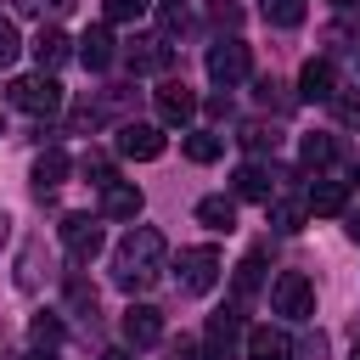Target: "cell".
<instances>
[{"label":"cell","mask_w":360,"mask_h":360,"mask_svg":"<svg viewBox=\"0 0 360 360\" xmlns=\"http://www.w3.org/2000/svg\"><path fill=\"white\" fill-rule=\"evenodd\" d=\"M332 112H338V124L360 129V90H338V96H332Z\"/></svg>","instance_id":"obj_28"},{"label":"cell","mask_w":360,"mask_h":360,"mask_svg":"<svg viewBox=\"0 0 360 360\" xmlns=\"http://www.w3.org/2000/svg\"><path fill=\"white\" fill-rule=\"evenodd\" d=\"M101 17L107 22H141L146 17V0H101Z\"/></svg>","instance_id":"obj_27"},{"label":"cell","mask_w":360,"mask_h":360,"mask_svg":"<svg viewBox=\"0 0 360 360\" xmlns=\"http://www.w3.org/2000/svg\"><path fill=\"white\" fill-rule=\"evenodd\" d=\"M304 202H309V214H343L349 208V180H315L304 191Z\"/></svg>","instance_id":"obj_18"},{"label":"cell","mask_w":360,"mask_h":360,"mask_svg":"<svg viewBox=\"0 0 360 360\" xmlns=\"http://www.w3.org/2000/svg\"><path fill=\"white\" fill-rule=\"evenodd\" d=\"M17 51H22V45H17V28L0 17V68H11V62H17Z\"/></svg>","instance_id":"obj_32"},{"label":"cell","mask_w":360,"mask_h":360,"mask_svg":"<svg viewBox=\"0 0 360 360\" xmlns=\"http://www.w3.org/2000/svg\"><path fill=\"white\" fill-rule=\"evenodd\" d=\"M28 343H34V349H56V343H62V321H56V315H34V321H28Z\"/></svg>","instance_id":"obj_26"},{"label":"cell","mask_w":360,"mask_h":360,"mask_svg":"<svg viewBox=\"0 0 360 360\" xmlns=\"http://www.w3.org/2000/svg\"><path fill=\"white\" fill-rule=\"evenodd\" d=\"M236 349H248V332H242V309H219L202 332V360H236Z\"/></svg>","instance_id":"obj_4"},{"label":"cell","mask_w":360,"mask_h":360,"mask_svg":"<svg viewBox=\"0 0 360 360\" xmlns=\"http://www.w3.org/2000/svg\"><path fill=\"white\" fill-rule=\"evenodd\" d=\"M298 96H304V101H332V96H338V73H332L326 56H309V62L298 68Z\"/></svg>","instance_id":"obj_12"},{"label":"cell","mask_w":360,"mask_h":360,"mask_svg":"<svg viewBox=\"0 0 360 360\" xmlns=\"http://www.w3.org/2000/svg\"><path fill=\"white\" fill-rule=\"evenodd\" d=\"M259 11H264V22H276V28H298V22H304V0H259Z\"/></svg>","instance_id":"obj_23"},{"label":"cell","mask_w":360,"mask_h":360,"mask_svg":"<svg viewBox=\"0 0 360 360\" xmlns=\"http://www.w3.org/2000/svg\"><path fill=\"white\" fill-rule=\"evenodd\" d=\"M62 248H68L73 264L96 259V253H101V225H96L90 214H68V219H62Z\"/></svg>","instance_id":"obj_7"},{"label":"cell","mask_w":360,"mask_h":360,"mask_svg":"<svg viewBox=\"0 0 360 360\" xmlns=\"http://www.w3.org/2000/svg\"><path fill=\"white\" fill-rule=\"evenodd\" d=\"M163 6H186V0H163Z\"/></svg>","instance_id":"obj_40"},{"label":"cell","mask_w":360,"mask_h":360,"mask_svg":"<svg viewBox=\"0 0 360 360\" xmlns=\"http://www.w3.org/2000/svg\"><path fill=\"white\" fill-rule=\"evenodd\" d=\"M28 360H56V354H51V349H34V354H28Z\"/></svg>","instance_id":"obj_38"},{"label":"cell","mask_w":360,"mask_h":360,"mask_svg":"<svg viewBox=\"0 0 360 360\" xmlns=\"http://www.w3.org/2000/svg\"><path fill=\"white\" fill-rule=\"evenodd\" d=\"M17 11H28V17H45V11H51V17H68L73 0H17Z\"/></svg>","instance_id":"obj_30"},{"label":"cell","mask_w":360,"mask_h":360,"mask_svg":"<svg viewBox=\"0 0 360 360\" xmlns=\"http://www.w3.org/2000/svg\"><path fill=\"white\" fill-rule=\"evenodd\" d=\"M101 360H135V354H129V349H107Z\"/></svg>","instance_id":"obj_37"},{"label":"cell","mask_w":360,"mask_h":360,"mask_svg":"<svg viewBox=\"0 0 360 360\" xmlns=\"http://www.w3.org/2000/svg\"><path fill=\"white\" fill-rule=\"evenodd\" d=\"M219 152H225V141H219L214 129H186V158H191V163H214Z\"/></svg>","instance_id":"obj_22"},{"label":"cell","mask_w":360,"mask_h":360,"mask_svg":"<svg viewBox=\"0 0 360 360\" xmlns=\"http://www.w3.org/2000/svg\"><path fill=\"white\" fill-rule=\"evenodd\" d=\"M219 270H225L219 248H186V253H180V292L202 298V292L219 281Z\"/></svg>","instance_id":"obj_5"},{"label":"cell","mask_w":360,"mask_h":360,"mask_svg":"<svg viewBox=\"0 0 360 360\" xmlns=\"http://www.w3.org/2000/svg\"><path fill=\"white\" fill-rule=\"evenodd\" d=\"M236 197L270 202V197H276V169H270V163H242V169H236Z\"/></svg>","instance_id":"obj_15"},{"label":"cell","mask_w":360,"mask_h":360,"mask_svg":"<svg viewBox=\"0 0 360 360\" xmlns=\"http://www.w3.org/2000/svg\"><path fill=\"white\" fill-rule=\"evenodd\" d=\"M248 68H253V56H248L242 39H219V45H208V79H214V84H242Z\"/></svg>","instance_id":"obj_6"},{"label":"cell","mask_w":360,"mask_h":360,"mask_svg":"<svg viewBox=\"0 0 360 360\" xmlns=\"http://www.w3.org/2000/svg\"><path fill=\"white\" fill-rule=\"evenodd\" d=\"M68 169H73V158L62 152V146H45L39 158H34V191L45 197V191H56L62 180H68Z\"/></svg>","instance_id":"obj_14"},{"label":"cell","mask_w":360,"mask_h":360,"mask_svg":"<svg viewBox=\"0 0 360 360\" xmlns=\"http://www.w3.org/2000/svg\"><path fill=\"white\" fill-rule=\"evenodd\" d=\"M73 56H79L90 73H101V68H112L118 51H112V34H107V28H84V39L73 45Z\"/></svg>","instance_id":"obj_17"},{"label":"cell","mask_w":360,"mask_h":360,"mask_svg":"<svg viewBox=\"0 0 360 360\" xmlns=\"http://www.w3.org/2000/svg\"><path fill=\"white\" fill-rule=\"evenodd\" d=\"M163 259H169V248H163V231H152V225H135L118 248H112V281L124 287V292H146L158 276H163Z\"/></svg>","instance_id":"obj_1"},{"label":"cell","mask_w":360,"mask_h":360,"mask_svg":"<svg viewBox=\"0 0 360 360\" xmlns=\"http://www.w3.org/2000/svg\"><path fill=\"white\" fill-rule=\"evenodd\" d=\"M259 270H264V253H248V259L236 264V298H253V292H259V281H264Z\"/></svg>","instance_id":"obj_25"},{"label":"cell","mask_w":360,"mask_h":360,"mask_svg":"<svg viewBox=\"0 0 360 360\" xmlns=\"http://www.w3.org/2000/svg\"><path fill=\"white\" fill-rule=\"evenodd\" d=\"M270 304H276V315H287V321H309V315H315V281H309L304 270H281V276L270 281Z\"/></svg>","instance_id":"obj_3"},{"label":"cell","mask_w":360,"mask_h":360,"mask_svg":"<svg viewBox=\"0 0 360 360\" xmlns=\"http://www.w3.org/2000/svg\"><path fill=\"white\" fill-rule=\"evenodd\" d=\"M298 152H304V163H309V169H326V163L338 158V141H332V135H304V146H298Z\"/></svg>","instance_id":"obj_24"},{"label":"cell","mask_w":360,"mask_h":360,"mask_svg":"<svg viewBox=\"0 0 360 360\" xmlns=\"http://www.w3.org/2000/svg\"><path fill=\"white\" fill-rule=\"evenodd\" d=\"M174 360H202V343H197V338H180V343H174Z\"/></svg>","instance_id":"obj_34"},{"label":"cell","mask_w":360,"mask_h":360,"mask_svg":"<svg viewBox=\"0 0 360 360\" xmlns=\"http://www.w3.org/2000/svg\"><path fill=\"white\" fill-rule=\"evenodd\" d=\"M11 107L34 112V118L62 112V84H56V73H22V79H11Z\"/></svg>","instance_id":"obj_2"},{"label":"cell","mask_w":360,"mask_h":360,"mask_svg":"<svg viewBox=\"0 0 360 360\" xmlns=\"http://www.w3.org/2000/svg\"><path fill=\"white\" fill-rule=\"evenodd\" d=\"M197 219H202L208 231H231V225H236V197H202V202H197Z\"/></svg>","instance_id":"obj_20"},{"label":"cell","mask_w":360,"mask_h":360,"mask_svg":"<svg viewBox=\"0 0 360 360\" xmlns=\"http://www.w3.org/2000/svg\"><path fill=\"white\" fill-rule=\"evenodd\" d=\"M124 62H129V73H163V68L174 62V45L158 39V34H141V39L124 51Z\"/></svg>","instance_id":"obj_10"},{"label":"cell","mask_w":360,"mask_h":360,"mask_svg":"<svg viewBox=\"0 0 360 360\" xmlns=\"http://www.w3.org/2000/svg\"><path fill=\"white\" fill-rule=\"evenodd\" d=\"M101 214H107V219H141V191H135L129 180H112V186L101 191Z\"/></svg>","instance_id":"obj_19"},{"label":"cell","mask_w":360,"mask_h":360,"mask_svg":"<svg viewBox=\"0 0 360 360\" xmlns=\"http://www.w3.org/2000/svg\"><path fill=\"white\" fill-rule=\"evenodd\" d=\"M68 56H73V39H68L62 28H39V34H34V62H39V73H56Z\"/></svg>","instance_id":"obj_13"},{"label":"cell","mask_w":360,"mask_h":360,"mask_svg":"<svg viewBox=\"0 0 360 360\" xmlns=\"http://www.w3.org/2000/svg\"><path fill=\"white\" fill-rule=\"evenodd\" d=\"M118 158H135V163L163 158V129L158 124H124L118 129Z\"/></svg>","instance_id":"obj_9"},{"label":"cell","mask_w":360,"mask_h":360,"mask_svg":"<svg viewBox=\"0 0 360 360\" xmlns=\"http://www.w3.org/2000/svg\"><path fill=\"white\" fill-rule=\"evenodd\" d=\"M158 338H163V315L152 304H129L124 309V343L129 349H152Z\"/></svg>","instance_id":"obj_11"},{"label":"cell","mask_w":360,"mask_h":360,"mask_svg":"<svg viewBox=\"0 0 360 360\" xmlns=\"http://www.w3.org/2000/svg\"><path fill=\"white\" fill-rule=\"evenodd\" d=\"M68 298L79 309H96V287H84V276H68Z\"/></svg>","instance_id":"obj_33"},{"label":"cell","mask_w":360,"mask_h":360,"mask_svg":"<svg viewBox=\"0 0 360 360\" xmlns=\"http://www.w3.org/2000/svg\"><path fill=\"white\" fill-rule=\"evenodd\" d=\"M343 231H349V236L360 242V208H349V225H343Z\"/></svg>","instance_id":"obj_35"},{"label":"cell","mask_w":360,"mask_h":360,"mask_svg":"<svg viewBox=\"0 0 360 360\" xmlns=\"http://www.w3.org/2000/svg\"><path fill=\"white\" fill-rule=\"evenodd\" d=\"M242 146L264 152V146H276V129H264V124H242Z\"/></svg>","instance_id":"obj_31"},{"label":"cell","mask_w":360,"mask_h":360,"mask_svg":"<svg viewBox=\"0 0 360 360\" xmlns=\"http://www.w3.org/2000/svg\"><path fill=\"white\" fill-rule=\"evenodd\" d=\"M84 174H90V186H112V158H101V152H84Z\"/></svg>","instance_id":"obj_29"},{"label":"cell","mask_w":360,"mask_h":360,"mask_svg":"<svg viewBox=\"0 0 360 360\" xmlns=\"http://www.w3.org/2000/svg\"><path fill=\"white\" fill-rule=\"evenodd\" d=\"M349 360H360V343H354V349H349Z\"/></svg>","instance_id":"obj_39"},{"label":"cell","mask_w":360,"mask_h":360,"mask_svg":"<svg viewBox=\"0 0 360 360\" xmlns=\"http://www.w3.org/2000/svg\"><path fill=\"white\" fill-rule=\"evenodd\" d=\"M6 236H11V214L0 208V248H6Z\"/></svg>","instance_id":"obj_36"},{"label":"cell","mask_w":360,"mask_h":360,"mask_svg":"<svg viewBox=\"0 0 360 360\" xmlns=\"http://www.w3.org/2000/svg\"><path fill=\"white\" fill-rule=\"evenodd\" d=\"M152 101H158V118H163L169 129H186V124L197 118V90H186L180 79H169V84H163Z\"/></svg>","instance_id":"obj_8"},{"label":"cell","mask_w":360,"mask_h":360,"mask_svg":"<svg viewBox=\"0 0 360 360\" xmlns=\"http://www.w3.org/2000/svg\"><path fill=\"white\" fill-rule=\"evenodd\" d=\"M0 135H6V118H0Z\"/></svg>","instance_id":"obj_41"},{"label":"cell","mask_w":360,"mask_h":360,"mask_svg":"<svg viewBox=\"0 0 360 360\" xmlns=\"http://www.w3.org/2000/svg\"><path fill=\"white\" fill-rule=\"evenodd\" d=\"M264 214H270V225H276V231H287V236H292V231L304 225L309 202H292V197H270V202H264Z\"/></svg>","instance_id":"obj_21"},{"label":"cell","mask_w":360,"mask_h":360,"mask_svg":"<svg viewBox=\"0 0 360 360\" xmlns=\"http://www.w3.org/2000/svg\"><path fill=\"white\" fill-rule=\"evenodd\" d=\"M248 360H292V338L281 326H253L248 332Z\"/></svg>","instance_id":"obj_16"}]
</instances>
